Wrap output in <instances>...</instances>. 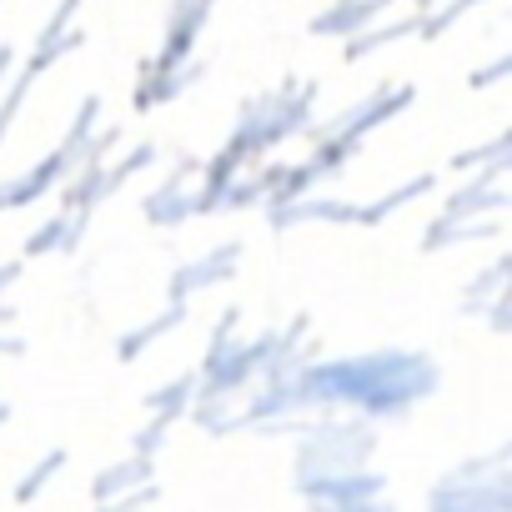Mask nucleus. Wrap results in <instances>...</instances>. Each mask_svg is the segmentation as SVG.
Here are the masks:
<instances>
[{"mask_svg": "<svg viewBox=\"0 0 512 512\" xmlns=\"http://www.w3.org/2000/svg\"><path fill=\"white\" fill-rule=\"evenodd\" d=\"M312 101H317V86H282V91H272V96H256V101L241 111L236 131L226 136V146L211 156V166H206V186H201V191H216L221 181L241 176L246 161L267 156V151H277L287 136L307 131Z\"/></svg>", "mask_w": 512, "mask_h": 512, "instance_id": "obj_1", "label": "nucleus"}, {"mask_svg": "<svg viewBox=\"0 0 512 512\" xmlns=\"http://www.w3.org/2000/svg\"><path fill=\"white\" fill-rule=\"evenodd\" d=\"M307 382L317 387H342L357 402H377V407H407L417 392H427L437 382V372L417 357V352H372L357 362H332L317 367Z\"/></svg>", "mask_w": 512, "mask_h": 512, "instance_id": "obj_2", "label": "nucleus"}, {"mask_svg": "<svg viewBox=\"0 0 512 512\" xmlns=\"http://www.w3.org/2000/svg\"><path fill=\"white\" fill-rule=\"evenodd\" d=\"M211 11H216V0H176V6H171L166 41H161V51L141 66L136 111H146V106H166V101H176L186 86H196L201 66L191 61V51H196V41H201Z\"/></svg>", "mask_w": 512, "mask_h": 512, "instance_id": "obj_3", "label": "nucleus"}, {"mask_svg": "<svg viewBox=\"0 0 512 512\" xmlns=\"http://www.w3.org/2000/svg\"><path fill=\"white\" fill-rule=\"evenodd\" d=\"M412 86H382L377 96H367L362 106H352V111H342L337 121H327L322 131H317V141H342V146H362L367 141V131H377V126H387L392 116H402L407 106H412Z\"/></svg>", "mask_w": 512, "mask_h": 512, "instance_id": "obj_4", "label": "nucleus"}, {"mask_svg": "<svg viewBox=\"0 0 512 512\" xmlns=\"http://www.w3.org/2000/svg\"><path fill=\"white\" fill-rule=\"evenodd\" d=\"M236 262H241V246H236V241L211 246L206 256H196V262H181V267H176V277H171V302H191L196 292L221 287V282L236 272Z\"/></svg>", "mask_w": 512, "mask_h": 512, "instance_id": "obj_5", "label": "nucleus"}, {"mask_svg": "<svg viewBox=\"0 0 512 512\" xmlns=\"http://www.w3.org/2000/svg\"><path fill=\"white\" fill-rule=\"evenodd\" d=\"M66 171H71V156L56 146V151L41 156L31 171H21V176H11V181H0V211H21V206L41 201L46 191H56V186L66 181Z\"/></svg>", "mask_w": 512, "mask_h": 512, "instance_id": "obj_6", "label": "nucleus"}, {"mask_svg": "<svg viewBox=\"0 0 512 512\" xmlns=\"http://www.w3.org/2000/svg\"><path fill=\"white\" fill-rule=\"evenodd\" d=\"M267 216H272V226L277 231H292V226H312V221H322V226H352V201H332V196H292V201H282V206H267Z\"/></svg>", "mask_w": 512, "mask_h": 512, "instance_id": "obj_7", "label": "nucleus"}, {"mask_svg": "<svg viewBox=\"0 0 512 512\" xmlns=\"http://www.w3.org/2000/svg\"><path fill=\"white\" fill-rule=\"evenodd\" d=\"M141 211H146V221H156V226H181V221H191L196 216V196H191V166H181L176 176H166L146 201H141Z\"/></svg>", "mask_w": 512, "mask_h": 512, "instance_id": "obj_8", "label": "nucleus"}, {"mask_svg": "<svg viewBox=\"0 0 512 512\" xmlns=\"http://www.w3.org/2000/svg\"><path fill=\"white\" fill-rule=\"evenodd\" d=\"M392 0H332V6L312 21V36H352L362 26H372Z\"/></svg>", "mask_w": 512, "mask_h": 512, "instance_id": "obj_9", "label": "nucleus"}, {"mask_svg": "<svg viewBox=\"0 0 512 512\" xmlns=\"http://www.w3.org/2000/svg\"><path fill=\"white\" fill-rule=\"evenodd\" d=\"M427 191H437V171H422V176H412V181H402V186L382 191L377 201H367V206H352V226H377V221H387L392 211L412 206V201H417V196H427Z\"/></svg>", "mask_w": 512, "mask_h": 512, "instance_id": "obj_10", "label": "nucleus"}, {"mask_svg": "<svg viewBox=\"0 0 512 512\" xmlns=\"http://www.w3.org/2000/svg\"><path fill=\"white\" fill-rule=\"evenodd\" d=\"M91 211H61L51 216L36 236H26V256H51V251H76L81 246V231H86Z\"/></svg>", "mask_w": 512, "mask_h": 512, "instance_id": "obj_11", "label": "nucleus"}, {"mask_svg": "<svg viewBox=\"0 0 512 512\" xmlns=\"http://www.w3.org/2000/svg\"><path fill=\"white\" fill-rule=\"evenodd\" d=\"M412 31H417V16H402V21H372V26H362V31H352V36H347L342 56H347V61H367L372 51L397 46V41H402V36H412Z\"/></svg>", "mask_w": 512, "mask_h": 512, "instance_id": "obj_12", "label": "nucleus"}, {"mask_svg": "<svg viewBox=\"0 0 512 512\" xmlns=\"http://www.w3.org/2000/svg\"><path fill=\"white\" fill-rule=\"evenodd\" d=\"M186 312H191V302H171V307H166L156 322H141L136 332H126V337H121V362H136V357H141L151 342H161L166 332H176V327L186 322Z\"/></svg>", "mask_w": 512, "mask_h": 512, "instance_id": "obj_13", "label": "nucleus"}, {"mask_svg": "<svg viewBox=\"0 0 512 512\" xmlns=\"http://www.w3.org/2000/svg\"><path fill=\"white\" fill-rule=\"evenodd\" d=\"M497 231H502V226H497V221H482V216H472V221L437 216V221L427 226L422 251H442V246H457V241H482V236H497Z\"/></svg>", "mask_w": 512, "mask_h": 512, "instance_id": "obj_14", "label": "nucleus"}, {"mask_svg": "<svg viewBox=\"0 0 512 512\" xmlns=\"http://www.w3.org/2000/svg\"><path fill=\"white\" fill-rule=\"evenodd\" d=\"M146 166H156V146H136V151H126L116 166H101V191H96V196H101V201L116 196V191H121L126 181H136Z\"/></svg>", "mask_w": 512, "mask_h": 512, "instance_id": "obj_15", "label": "nucleus"}, {"mask_svg": "<svg viewBox=\"0 0 512 512\" xmlns=\"http://www.w3.org/2000/svg\"><path fill=\"white\" fill-rule=\"evenodd\" d=\"M472 6H482V0H432L427 6V16H417V31L412 36H422V41H437L447 26H457Z\"/></svg>", "mask_w": 512, "mask_h": 512, "instance_id": "obj_16", "label": "nucleus"}, {"mask_svg": "<svg viewBox=\"0 0 512 512\" xmlns=\"http://www.w3.org/2000/svg\"><path fill=\"white\" fill-rule=\"evenodd\" d=\"M507 272H512V262H492V267L482 272V282L462 292V302H467V307H482V302L502 297V292H507Z\"/></svg>", "mask_w": 512, "mask_h": 512, "instance_id": "obj_17", "label": "nucleus"}, {"mask_svg": "<svg viewBox=\"0 0 512 512\" xmlns=\"http://www.w3.org/2000/svg\"><path fill=\"white\" fill-rule=\"evenodd\" d=\"M76 11H81V0H61V6L51 11V21L41 26V36H61V31H66V26L76 21Z\"/></svg>", "mask_w": 512, "mask_h": 512, "instance_id": "obj_18", "label": "nucleus"}, {"mask_svg": "<svg viewBox=\"0 0 512 512\" xmlns=\"http://www.w3.org/2000/svg\"><path fill=\"white\" fill-rule=\"evenodd\" d=\"M507 71H512V61H507V56H497L492 66H482V71H472V76H467V86H477V91H482V86H497V81H502Z\"/></svg>", "mask_w": 512, "mask_h": 512, "instance_id": "obj_19", "label": "nucleus"}, {"mask_svg": "<svg viewBox=\"0 0 512 512\" xmlns=\"http://www.w3.org/2000/svg\"><path fill=\"white\" fill-rule=\"evenodd\" d=\"M16 277H21V262H6V267H0V297L16 287Z\"/></svg>", "mask_w": 512, "mask_h": 512, "instance_id": "obj_20", "label": "nucleus"}, {"mask_svg": "<svg viewBox=\"0 0 512 512\" xmlns=\"http://www.w3.org/2000/svg\"><path fill=\"white\" fill-rule=\"evenodd\" d=\"M0 352H11V357H16V352H21V337H16V332H6V337H0Z\"/></svg>", "mask_w": 512, "mask_h": 512, "instance_id": "obj_21", "label": "nucleus"}]
</instances>
